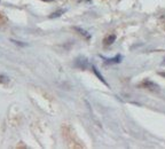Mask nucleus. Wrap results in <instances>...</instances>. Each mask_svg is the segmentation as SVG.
<instances>
[{
    "label": "nucleus",
    "mask_w": 165,
    "mask_h": 149,
    "mask_svg": "<svg viewBox=\"0 0 165 149\" xmlns=\"http://www.w3.org/2000/svg\"><path fill=\"white\" fill-rule=\"evenodd\" d=\"M105 59V57H103ZM122 55H119V54H117L116 56L113 57V59H105V64H113V63H121L122 62Z\"/></svg>",
    "instance_id": "1"
},
{
    "label": "nucleus",
    "mask_w": 165,
    "mask_h": 149,
    "mask_svg": "<svg viewBox=\"0 0 165 149\" xmlns=\"http://www.w3.org/2000/svg\"><path fill=\"white\" fill-rule=\"evenodd\" d=\"M76 65L81 69H85L89 65V62H87V60H86L85 57H78L76 61Z\"/></svg>",
    "instance_id": "2"
},
{
    "label": "nucleus",
    "mask_w": 165,
    "mask_h": 149,
    "mask_svg": "<svg viewBox=\"0 0 165 149\" xmlns=\"http://www.w3.org/2000/svg\"><path fill=\"white\" fill-rule=\"evenodd\" d=\"M115 40H116V36L115 35H111V36L109 35L105 39V45H111Z\"/></svg>",
    "instance_id": "3"
},
{
    "label": "nucleus",
    "mask_w": 165,
    "mask_h": 149,
    "mask_svg": "<svg viewBox=\"0 0 165 149\" xmlns=\"http://www.w3.org/2000/svg\"><path fill=\"white\" fill-rule=\"evenodd\" d=\"M75 30H76V31H78V32H80L81 36L86 37L87 39H89V38H91V35H89V33L87 32V31H85V30H83V29L78 28V27H76V28H75Z\"/></svg>",
    "instance_id": "4"
},
{
    "label": "nucleus",
    "mask_w": 165,
    "mask_h": 149,
    "mask_svg": "<svg viewBox=\"0 0 165 149\" xmlns=\"http://www.w3.org/2000/svg\"><path fill=\"white\" fill-rule=\"evenodd\" d=\"M64 9H60V10H57V12H54V13H52L51 15H49V17L51 19H55V17H60L62 14H64Z\"/></svg>",
    "instance_id": "5"
},
{
    "label": "nucleus",
    "mask_w": 165,
    "mask_h": 149,
    "mask_svg": "<svg viewBox=\"0 0 165 149\" xmlns=\"http://www.w3.org/2000/svg\"><path fill=\"white\" fill-rule=\"evenodd\" d=\"M0 83H1V84H8L9 77L4 75V73H0Z\"/></svg>",
    "instance_id": "6"
},
{
    "label": "nucleus",
    "mask_w": 165,
    "mask_h": 149,
    "mask_svg": "<svg viewBox=\"0 0 165 149\" xmlns=\"http://www.w3.org/2000/svg\"><path fill=\"white\" fill-rule=\"evenodd\" d=\"M92 68H93V71H94V73H95V75H97V76L99 77V79H100V81H103V83H105V85H108V84H107V81H105V79H103V77H102V75H100V73H99V71H97V69L95 68L94 65H93Z\"/></svg>",
    "instance_id": "7"
},
{
    "label": "nucleus",
    "mask_w": 165,
    "mask_h": 149,
    "mask_svg": "<svg viewBox=\"0 0 165 149\" xmlns=\"http://www.w3.org/2000/svg\"><path fill=\"white\" fill-rule=\"evenodd\" d=\"M159 75H161V76H163V77H165V72H161Z\"/></svg>",
    "instance_id": "8"
},
{
    "label": "nucleus",
    "mask_w": 165,
    "mask_h": 149,
    "mask_svg": "<svg viewBox=\"0 0 165 149\" xmlns=\"http://www.w3.org/2000/svg\"><path fill=\"white\" fill-rule=\"evenodd\" d=\"M44 1H54V0H44Z\"/></svg>",
    "instance_id": "9"
},
{
    "label": "nucleus",
    "mask_w": 165,
    "mask_h": 149,
    "mask_svg": "<svg viewBox=\"0 0 165 149\" xmlns=\"http://www.w3.org/2000/svg\"><path fill=\"white\" fill-rule=\"evenodd\" d=\"M163 64H165V60H164V62H163Z\"/></svg>",
    "instance_id": "10"
}]
</instances>
